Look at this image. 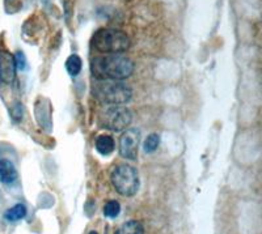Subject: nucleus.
<instances>
[{
    "label": "nucleus",
    "mask_w": 262,
    "mask_h": 234,
    "mask_svg": "<svg viewBox=\"0 0 262 234\" xmlns=\"http://www.w3.org/2000/svg\"><path fill=\"white\" fill-rule=\"evenodd\" d=\"M134 68V62L122 54H109L104 57H97L91 64L93 76L98 80L122 81L133 75Z\"/></svg>",
    "instance_id": "nucleus-1"
},
{
    "label": "nucleus",
    "mask_w": 262,
    "mask_h": 234,
    "mask_svg": "<svg viewBox=\"0 0 262 234\" xmlns=\"http://www.w3.org/2000/svg\"><path fill=\"white\" fill-rule=\"evenodd\" d=\"M92 44L100 53L122 54L130 48V38L122 30L104 28L95 33Z\"/></svg>",
    "instance_id": "nucleus-2"
},
{
    "label": "nucleus",
    "mask_w": 262,
    "mask_h": 234,
    "mask_svg": "<svg viewBox=\"0 0 262 234\" xmlns=\"http://www.w3.org/2000/svg\"><path fill=\"white\" fill-rule=\"evenodd\" d=\"M93 93L101 102L107 105H123L131 100L130 86L118 80H98Z\"/></svg>",
    "instance_id": "nucleus-3"
},
{
    "label": "nucleus",
    "mask_w": 262,
    "mask_h": 234,
    "mask_svg": "<svg viewBox=\"0 0 262 234\" xmlns=\"http://www.w3.org/2000/svg\"><path fill=\"white\" fill-rule=\"evenodd\" d=\"M111 181L117 193L122 196H134L139 190V175L135 168L119 163L111 174Z\"/></svg>",
    "instance_id": "nucleus-4"
},
{
    "label": "nucleus",
    "mask_w": 262,
    "mask_h": 234,
    "mask_svg": "<svg viewBox=\"0 0 262 234\" xmlns=\"http://www.w3.org/2000/svg\"><path fill=\"white\" fill-rule=\"evenodd\" d=\"M100 121H101V125L107 130L121 132V131L127 130L133 121V115L130 110L127 107H123L122 105H111V107L102 111Z\"/></svg>",
    "instance_id": "nucleus-5"
},
{
    "label": "nucleus",
    "mask_w": 262,
    "mask_h": 234,
    "mask_svg": "<svg viewBox=\"0 0 262 234\" xmlns=\"http://www.w3.org/2000/svg\"><path fill=\"white\" fill-rule=\"evenodd\" d=\"M140 143V132L137 128H127L119 137V154L123 158L135 161L138 157V149Z\"/></svg>",
    "instance_id": "nucleus-6"
},
{
    "label": "nucleus",
    "mask_w": 262,
    "mask_h": 234,
    "mask_svg": "<svg viewBox=\"0 0 262 234\" xmlns=\"http://www.w3.org/2000/svg\"><path fill=\"white\" fill-rule=\"evenodd\" d=\"M15 57L7 50H0V80L4 84L13 83L16 77Z\"/></svg>",
    "instance_id": "nucleus-7"
},
{
    "label": "nucleus",
    "mask_w": 262,
    "mask_h": 234,
    "mask_svg": "<svg viewBox=\"0 0 262 234\" xmlns=\"http://www.w3.org/2000/svg\"><path fill=\"white\" fill-rule=\"evenodd\" d=\"M17 179V170L15 165L7 158L0 160V181L6 184H11Z\"/></svg>",
    "instance_id": "nucleus-8"
},
{
    "label": "nucleus",
    "mask_w": 262,
    "mask_h": 234,
    "mask_svg": "<svg viewBox=\"0 0 262 234\" xmlns=\"http://www.w3.org/2000/svg\"><path fill=\"white\" fill-rule=\"evenodd\" d=\"M114 148H116L114 140L109 135H101L96 140V149L102 156H109L111 153H113Z\"/></svg>",
    "instance_id": "nucleus-9"
},
{
    "label": "nucleus",
    "mask_w": 262,
    "mask_h": 234,
    "mask_svg": "<svg viewBox=\"0 0 262 234\" xmlns=\"http://www.w3.org/2000/svg\"><path fill=\"white\" fill-rule=\"evenodd\" d=\"M116 234H144V228L139 221L130 220L119 226Z\"/></svg>",
    "instance_id": "nucleus-10"
},
{
    "label": "nucleus",
    "mask_w": 262,
    "mask_h": 234,
    "mask_svg": "<svg viewBox=\"0 0 262 234\" xmlns=\"http://www.w3.org/2000/svg\"><path fill=\"white\" fill-rule=\"evenodd\" d=\"M81 67H83V62H81L80 57L74 54L69 59L66 60V69L71 76H78L81 71Z\"/></svg>",
    "instance_id": "nucleus-11"
},
{
    "label": "nucleus",
    "mask_w": 262,
    "mask_h": 234,
    "mask_svg": "<svg viewBox=\"0 0 262 234\" xmlns=\"http://www.w3.org/2000/svg\"><path fill=\"white\" fill-rule=\"evenodd\" d=\"M27 216V207L24 204H16L11 209H8L4 215L6 220L8 221H18Z\"/></svg>",
    "instance_id": "nucleus-12"
},
{
    "label": "nucleus",
    "mask_w": 262,
    "mask_h": 234,
    "mask_svg": "<svg viewBox=\"0 0 262 234\" xmlns=\"http://www.w3.org/2000/svg\"><path fill=\"white\" fill-rule=\"evenodd\" d=\"M160 146V135L158 133H151L148 135L144 142V152L146 153H152L158 149V147Z\"/></svg>",
    "instance_id": "nucleus-13"
},
{
    "label": "nucleus",
    "mask_w": 262,
    "mask_h": 234,
    "mask_svg": "<svg viewBox=\"0 0 262 234\" xmlns=\"http://www.w3.org/2000/svg\"><path fill=\"white\" fill-rule=\"evenodd\" d=\"M121 212V205H119L118 202L116 200H109L106 204L104 205V215L109 219H114L117 217Z\"/></svg>",
    "instance_id": "nucleus-14"
},
{
    "label": "nucleus",
    "mask_w": 262,
    "mask_h": 234,
    "mask_svg": "<svg viewBox=\"0 0 262 234\" xmlns=\"http://www.w3.org/2000/svg\"><path fill=\"white\" fill-rule=\"evenodd\" d=\"M15 63H16V68L24 69L25 65H27V59H25V55L21 51H18L15 57Z\"/></svg>",
    "instance_id": "nucleus-15"
},
{
    "label": "nucleus",
    "mask_w": 262,
    "mask_h": 234,
    "mask_svg": "<svg viewBox=\"0 0 262 234\" xmlns=\"http://www.w3.org/2000/svg\"><path fill=\"white\" fill-rule=\"evenodd\" d=\"M90 234H98V233H97V231H95V230H93V231H91Z\"/></svg>",
    "instance_id": "nucleus-16"
}]
</instances>
